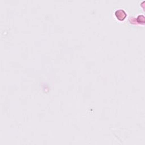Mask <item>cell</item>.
<instances>
[{
    "label": "cell",
    "instance_id": "obj_1",
    "mask_svg": "<svg viewBox=\"0 0 145 145\" xmlns=\"http://www.w3.org/2000/svg\"><path fill=\"white\" fill-rule=\"evenodd\" d=\"M115 15L119 20H123L125 19V18L127 17V14L124 10L120 9L117 10L115 13Z\"/></svg>",
    "mask_w": 145,
    "mask_h": 145
},
{
    "label": "cell",
    "instance_id": "obj_2",
    "mask_svg": "<svg viewBox=\"0 0 145 145\" xmlns=\"http://www.w3.org/2000/svg\"><path fill=\"white\" fill-rule=\"evenodd\" d=\"M137 21L139 23H144L145 22V17L142 15H139V16L137 18Z\"/></svg>",
    "mask_w": 145,
    "mask_h": 145
}]
</instances>
